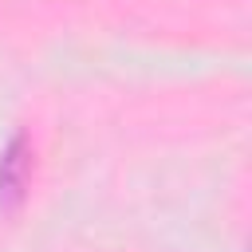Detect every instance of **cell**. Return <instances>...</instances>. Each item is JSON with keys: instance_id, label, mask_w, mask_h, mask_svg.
Segmentation results:
<instances>
[{"instance_id": "cell-1", "label": "cell", "mask_w": 252, "mask_h": 252, "mask_svg": "<svg viewBox=\"0 0 252 252\" xmlns=\"http://www.w3.org/2000/svg\"><path fill=\"white\" fill-rule=\"evenodd\" d=\"M32 173H35V146L28 130H16L4 150H0V213H20L28 193H32Z\"/></svg>"}]
</instances>
